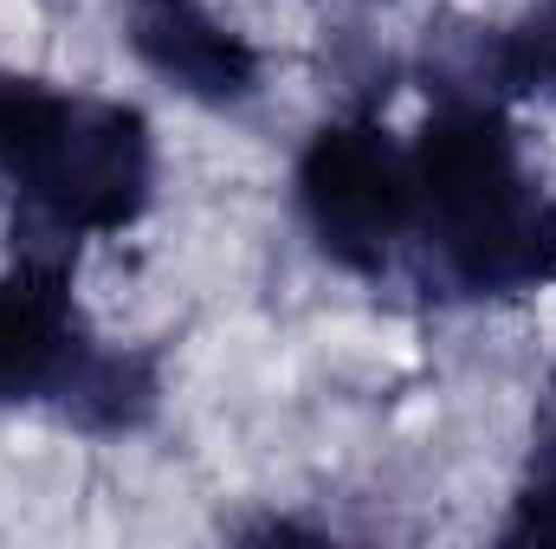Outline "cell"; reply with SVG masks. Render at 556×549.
<instances>
[{"label":"cell","mask_w":556,"mask_h":549,"mask_svg":"<svg viewBox=\"0 0 556 549\" xmlns=\"http://www.w3.org/2000/svg\"><path fill=\"white\" fill-rule=\"evenodd\" d=\"M149 194V142L142 124L117 104H72L65 137L33 181V201L72 233L124 227Z\"/></svg>","instance_id":"obj_1"},{"label":"cell","mask_w":556,"mask_h":549,"mask_svg":"<svg viewBox=\"0 0 556 549\" xmlns=\"http://www.w3.org/2000/svg\"><path fill=\"white\" fill-rule=\"evenodd\" d=\"M415 168L395 162V149L376 130H324L304 162V207L330 253L376 259L389 233L402 227Z\"/></svg>","instance_id":"obj_2"},{"label":"cell","mask_w":556,"mask_h":549,"mask_svg":"<svg viewBox=\"0 0 556 549\" xmlns=\"http://www.w3.org/2000/svg\"><path fill=\"white\" fill-rule=\"evenodd\" d=\"M59 395H65V413L78 426H98V433H124L137 426L142 413L155 408V375L137 356H72L65 375H59Z\"/></svg>","instance_id":"obj_5"},{"label":"cell","mask_w":556,"mask_h":549,"mask_svg":"<svg viewBox=\"0 0 556 549\" xmlns=\"http://www.w3.org/2000/svg\"><path fill=\"white\" fill-rule=\"evenodd\" d=\"M65 117H72V98L46 91L39 78L0 72V175L33 188L39 168L52 162L59 137H65Z\"/></svg>","instance_id":"obj_6"},{"label":"cell","mask_w":556,"mask_h":549,"mask_svg":"<svg viewBox=\"0 0 556 549\" xmlns=\"http://www.w3.org/2000/svg\"><path fill=\"white\" fill-rule=\"evenodd\" d=\"M130 39H137V52L162 78H175L194 98H240V91H253L247 39L227 33L201 0H137Z\"/></svg>","instance_id":"obj_3"},{"label":"cell","mask_w":556,"mask_h":549,"mask_svg":"<svg viewBox=\"0 0 556 549\" xmlns=\"http://www.w3.org/2000/svg\"><path fill=\"white\" fill-rule=\"evenodd\" d=\"M72 310L52 266H26L0 284V401L59 388L72 362Z\"/></svg>","instance_id":"obj_4"}]
</instances>
